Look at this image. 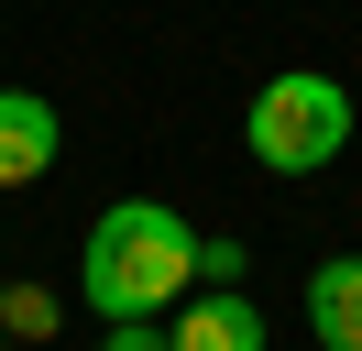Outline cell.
<instances>
[{"mask_svg":"<svg viewBox=\"0 0 362 351\" xmlns=\"http://www.w3.org/2000/svg\"><path fill=\"white\" fill-rule=\"evenodd\" d=\"M340 143H351V88H340V77L286 66L274 88H252V165L318 176V165H340Z\"/></svg>","mask_w":362,"mask_h":351,"instance_id":"obj_2","label":"cell"},{"mask_svg":"<svg viewBox=\"0 0 362 351\" xmlns=\"http://www.w3.org/2000/svg\"><path fill=\"white\" fill-rule=\"evenodd\" d=\"M308 329L318 351H362V253H329L308 275Z\"/></svg>","mask_w":362,"mask_h":351,"instance_id":"obj_5","label":"cell"},{"mask_svg":"<svg viewBox=\"0 0 362 351\" xmlns=\"http://www.w3.org/2000/svg\"><path fill=\"white\" fill-rule=\"evenodd\" d=\"M99 351H165V329H154V318H110V340H99Z\"/></svg>","mask_w":362,"mask_h":351,"instance_id":"obj_8","label":"cell"},{"mask_svg":"<svg viewBox=\"0 0 362 351\" xmlns=\"http://www.w3.org/2000/svg\"><path fill=\"white\" fill-rule=\"evenodd\" d=\"M55 143H66V121H55L45 88H0V187L55 176Z\"/></svg>","mask_w":362,"mask_h":351,"instance_id":"obj_3","label":"cell"},{"mask_svg":"<svg viewBox=\"0 0 362 351\" xmlns=\"http://www.w3.org/2000/svg\"><path fill=\"white\" fill-rule=\"evenodd\" d=\"M0 340H11V329H0Z\"/></svg>","mask_w":362,"mask_h":351,"instance_id":"obj_9","label":"cell"},{"mask_svg":"<svg viewBox=\"0 0 362 351\" xmlns=\"http://www.w3.org/2000/svg\"><path fill=\"white\" fill-rule=\"evenodd\" d=\"M198 285V231H187L165 197H110L77 253V297L88 318H165V307Z\"/></svg>","mask_w":362,"mask_h":351,"instance_id":"obj_1","label":"cell"},{"mask_svg":"<svg viewBox=\"0 0 362 351\" xmlns=\"http://www.w3.org/2000/svg\"><path fill=\"white\" fill-rule=\"evenodd\" d=\"M242 275H252L242 241H198V285H242Z\"/></svg>","mask_w":362,"mask_h":351,"instance_id":"obj_6","label":"cell"},{"mask_svg":"<svg viewBox=\"0 0 362 351\" xmlns=\"http://www.w3.org/2000/svg\"><path fill=\"white\" fill-rule=\"evenodd\" d=\"M0 329H55V297H33V285H23V297H0Z\"/></svg>","mask_w":362,"mask_h":351,"instance_id":"obj_7","label":"cell"},{"mask_svg":"<svg viewBox=\"0 0 362 351\" xmlns=\"http://www.w3.org/2000/svg\"><path fill=\"white\" fill-rule=\"evenodd\" d=\"M165 351H264V307L242 285H198L176 307V329H165Z\"/></svg>","mask_w":362,"mask_h":351,"instance_id":"obj_4","label":"cell"}]
</instances>
